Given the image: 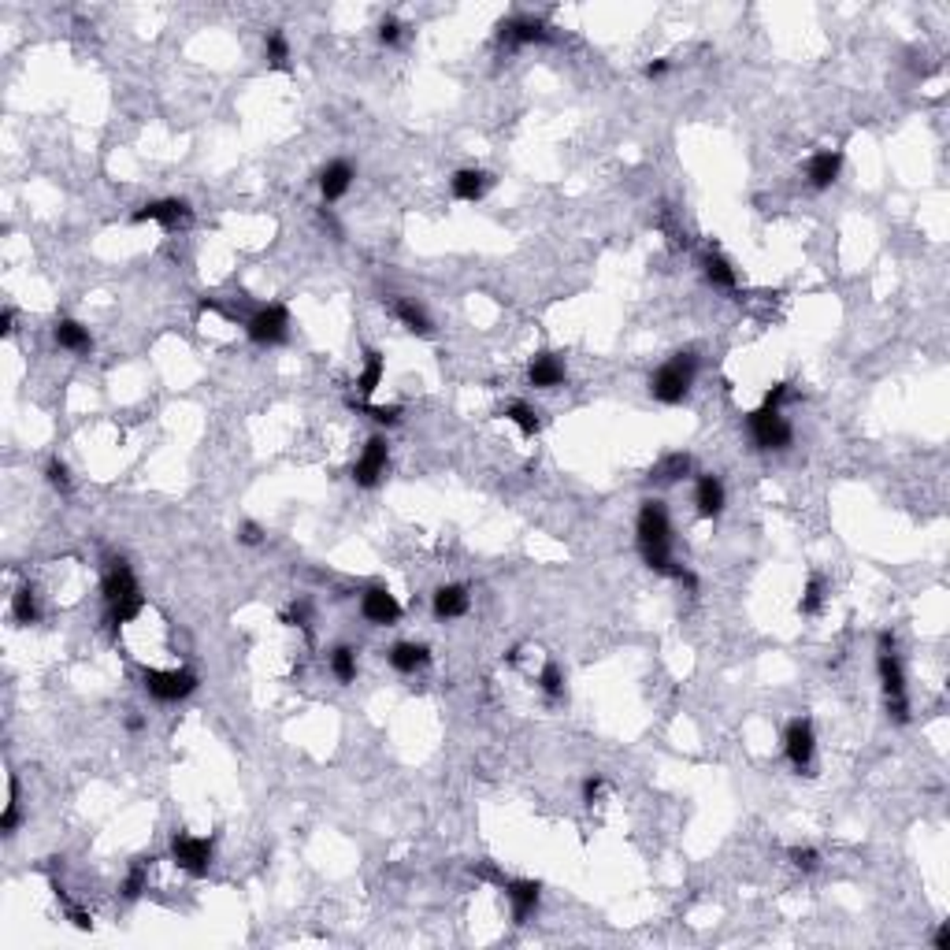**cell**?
I'll return each mask as SVG.
<instances>
[{"label": "cell", "mask_w": 950, "mask_h": 950, "mask_svg": "<svg viewBox=\"0 0 950 950\" xmlns=\"http://www.w3.org/2000/svg\"><path fill=\"white\" fill-rule=\"evenodd\" d=\"M390 308H394L398 323H402L409 334H416V339H431V334H434V323H431V316L423 312V305H416V301H409V298H394V301H390Z\"/></svg>", "instance_id": "cell-23"}, {"label": "cell", "mask_w": 950, "mask_h": 950, "mask_svg": "<svg viewBox=\"0 0 950 950\" xmlns=\"http://www.w3.org/2000/svg\"><path fill=\"white\" fill-rule=\"evenodd\" d=\"M238 542H242V546H260V542H264V527H260L256 520H245V524L238 527Z\"/></svg>", "instance_id": "cell-45"}, {"label": "cell", "mask_w": 950, "mask_h": 950, "mask_svg": "<svg viewBox=\"0 0 950 950\" xmlns=\"http://www.w3.org/2000/svg\"><path fill=\"white\" fill-rule=\"evenodd\" d=\"M45 479H48V486L56 490V494H71V468L60 461V457H52L48 465H45Z\"/></svg>", "instance_id": "cell-37"}, {"label": "cell", "mask_w": 950, "mask_h": 950, "mask_svg": "<svg viewBox=\"0 0 950 950\" xmlns=\"http://www.w3.org/2000/svg\"><path fill=\"white\" fill-rule=\"evenodd\" d=\"M746 431H750V438H754V450H761V454L791 450V442H795L791 420H788L784 412H768V409H754V412L746 416Z\"/></svg>", "instance_id": "cell-5"}, {"label": "cell", "mask_w": 950, "mask_h": 950, "mask_svg": "<svg viewBox=\"0 0 950 950\" xmlns=\"http://www.w3.org/2000/svg\"><path fill=\"white\" fill-rule=\"evenodd\" d=\"M702 275L709 278L716 290H736V287H739V271L732 267V260L720 256V253H713V249L702 256Z\"/></svg>", "instance_id": "cell-25"}, {"label": "cell", "mask_w": 950, "mask_h": 950, "mask_svg": "<svg viewBox=\"0 0 950 950\" xmlns=\"http://www.w3.org/2000/svg\"><path fill=\"white\" fill-rule=\"evenodd\" d=\"M472 609V594L465 583H442L434 594H431V612L438 621H457Z\"/></svg>", "instance_id": "cell-15"}, {"label": "cell", "mask_w": 950, "mask_h": 950, "mask_svg": "<svg viewBox=\"0 0 950 950\" xmlns=\"http://www.w3.org/2000/svg\"><path fill=\"white\" fill-rule=\"evenodd\" d=\"M52 339H56V346L68 350V353H75V357H86V353L93 350V334H89V327L78 323V319H71V316L56 319Z\"/></svg>", "instance_id": "cell-20"}, {"label": "cell", "mask_w": 950, "mask_h": 950, "mask_svg": "<svg viewBox=\"0 0 950 950\" xmlns=\"http://www.w3.org/2000/svg\"><path fill=\"white\" fill-rule=\"evenodd\" d=\"M490 186H494V175H490V172H483V167H461V172L450 179V190H454V197H457V201H465V204H475V201H483Z\"/></svg>", "instance_id": "cell-19"}, {"label": "cell", "mask_w": 950, "mask_h": 950, "mask_svg": "<svg viewBox=\"0 0 950 950\" xmlns=\"http://www.w3.org/2000/svg\"><path fill=\"white\" fill-rule=\"evenodd\" d=\"M360 617L368 624H375V628H390V624L402 621V601L390 594L382 583H375V587H368L360 594Z\"/></svg>", "instance_id": "cell-12"}, {"label": "cell", "mask_w": 950, "mask_h": 950, "mask_svg": "<svg viewBox=\"0 0 950 950\" xmlns=\"http://www.w3.org/2000/svg\"><path fill=\"white\" fill-rule=\"evenodd\" d=\"M308 621H312V605H308L305 598L287 609V624H290V628H308Z\"/></svg>", "instance_id": "cell-41"}, {"label": "cell", "mask_w": 950, "mask_h": 950, "mask_svg": "<svg viewBox=\"0 0 950 950\" xmlns=\"http://www.w3.org/2000/svg\"><path fill=\"white\" fill-rule=\"evenodd\" d=\"M668 68H673L668 60H650V64L642 68V75H646V78H664V75H668Z\"/></svg>", "instance_id": "cell-46"}, {"label": "cell", "mask_w": 950, "mask_h": 950, "mask_svg": "<svg viewBox=\"0 0 950 950\" xmlns=\"http://www.w3.org/2000/svg\"><path fill=\"white\" fill-rule=\"evenodd\" d=\"M791 398V382H776L772 390H765V398H761V409H768V412H779L784 409V402Z\"/></svg>", "instance_id": "cell-40"}, {"label": "cell", "mask_w": 950, "mask_h": 950, "mask_svg": "<svg viewBox=\"0 0 950 950\" xmlns=\"http://www.w3.org/2000/svg\"><path fill=\"white\" fill-rule=\"evenodd\" d=\"M788 858H791V865L799 872H817L820 869V851L817 847H791Z\"/></svg>", "instance_id": "cell-39"}, {"label": "cell", "mask_w": 950, "mask_h": 950, "mask_svg": "<svg viewBox=\"0 0 950 950\" xmlns=\"http://www.w3.org/2000/svg\"><path fill=\"white\" fill-rule=\"evenodd\" d=\"M694 379H698V357L691 350H680L650 375V398L661 405H684L691 398Z\"/></svg>", "instance_id": "cell-2"}, {"label": "cell", "mask_w": 950, "mask_h": 950, "mask_svg": "<svg viewBox=\"0 0 950 950\" xmlns=\"http://www.w3.org/2000/svg\"><path fill=\"white\" fill-rule=\"evenodd\" d=\"M527 379H531V386H538V390H553V386H561V382L569 379V371H565V360L557 357V353H538V357H531V364H527Z\"/></svg>", "instance_id": "cell-22"}, {"label": "cell", "mask_w": 950, "mask_h": 950, "mask_svg": "<svg viewBox=\"0 0 950 950\" xmlns=\"http://www.w3.org/2000/svg\"><path fill=\"white\" fill-rule=\"evenodd\" d=\"M724 506H728V490H724V483L713 472L698 475V483H694V509H698V517L702 520H716L724 513Z\"/></svg>", "instance_id": "cell-16"}, {"label": "cell", "mask_w": 950, "mask_h": 950, "mask_svg": "<svg viewBox=\"0 0 950 950\" xmlns=\"http://www.w3.org/2000/svg\"><path fill=\"white\" fill-rule=\"evenodd\" d=\"M935 950H950V928L946 924L935 932Z\"/></svg>", "instance_id": "cell-49"}, {"label": "cell", "mask_w": 950, "mask_h": 950, "mask_svg": "<svg viewBox=\"0 0 950 950\" xmlns=\"http://www.w3.org/2000/svg\"><path fill=\"white\" fill-rule=\"evenodd\" d=\"M127 732H130V736H138V732H145V716H138V713H130V716H127Z\"/></svg>", "instance_id": "cell-48"}, {"label": "cell", "mask_w": 950, "mask_h": 950, "mask_svg": "<svg viewBox=\"0 0 950 950\" xmlns=\"http://www.w3.org/2000/svg\"><path fill=\"white\" fill-rule=\"evenodd\" d=\"M23 824V806H19V784L16 776H8V802H5V813H0V831L5 835H16Z\"/></svg>", "instance_id": "cell-34"}, {"label": "cell", "mask_w": 950, "mask_h": 950, "mask_svg": "<svg viewBox=\"0 0 950 950\" xmlns=\"http://www.w3.org/2000/svg\"><path fill=\"white\" fill-rule=\"evenodd\" d=\"M212 858H215V843L208 835H190V831H175L172 835V861L190 872V876H208L212 869Z\"/></svg>", "instance_id": "cell-7"}, {"label": "cell", "mask_w": 950, "mask_h": 950, "mask_svg": "<svg viewBox=\"0 0 950 950\" xmlns=\"http://www.w3.org/2000/svg\"><path fill=\"white\" fill-rule=\"evenodd\" d=\"M506 891V899L513 906V921L517 924H527V917L538 910V899H542V883L538 880H506L501 883Z\"/></svg>", "instance_id": "cell-14"}, {"label": "cell", "mask_w": 950, "mask_h": 950, "mask_svg": "<svg viewBox=\"0 0 950 950\" xmlns=\"http://www.w3.org/2000/svg\"><path fill=\"white\" fill-rule=\"evenodd\" d=\"M264 60L275 68V71H290V41L283 30H267L264 37Z\"/></svg>", "instance_id": "cell-32"}, {"label": "cell", "mask_w": 950, "mask_h": 950, "mask_svg": "<svg viewBox=\"0 0 950 950\" xmlns=\"http://www.w3.org/2000/svg\"><path fill=\"white\" fill-rule=\"evenodd\" d=\"M145 612V594H134V598H123L116 605H108V628L120 632L123 624H134L138 617Z\"/></svg>", "instance_id": "cell-30"}, {"label": "cell", "mask_w": 950, "mask_h": 950, "mask_svg": "<svg viewBox=\"0 0 950 950\" xmlns=\"http://www.w3.org/2000/svg\"><path fill=\"white\" fill-rule=\"evenodd\" d=\"M245 334L256 346H283L290 339V312L287 305H260L253 316H245Z\"/></svg>", "instance_id": "cell-6"}, {"label": "cell", "mask_w": 950, "mask_h": 950, "mask_svg": "<svg viewBox=\"0 0 950 950\" xmlns=\"http://www.w3.org/2000/svg\"><path fill=\"white\" fill-rule=\"evenodd\" d=\"M141 687H145L149 698L172 705V702H186L201 687V676L193 673V668H145Z\"/></svg>", "instance_id": "cell-4"}, {"label": "cell", "mask_w": 950, "mask_h": 950, "mask_svg": "<svg viewBox=\"0 0 950 950\" xmlns=\"http://www.w3.org/2000/svg\"><path fill=\"white\" fill-rule=\"evenodd\" d=\"M386 472H390V442L382 434H371L364 442V450H360V457H357L350 475H353V483L360 490H375L386 479Z\"/></svg>", "instance_id": "cell-8"}, {"label": "cell", "mask_w": 950, "mask_h": 950, "mask_svg": "<svg viewBox=\"0 0 950 950\" xmlns=\"http://www.w3.org/2000/svg\"><path fill=\"white\" fill-rule=\"evenodd\" d=\"M538 691L546 694V698H565V668L557 664V661H546L542 664V673H538Z\"/></svg>", "instance_id": "cell-36"}, {"label": "cell", "mask_w": 950, "mask_h": 950, "mask_svg": "<svg viewBox=\"0 0 950 950\" xmlns=\"http://www.w3.org/2000/svg\"><path fill=\"white\" fill-rule=\"evenodd\" d=\"M353 179H357V172H353V163H350V160H330V163L323 167V172H319V193H323V204L342 201V197L350 193Z\"/></svg>", "instance_id": "cell-17"}, {"label": "cell", "mask_w": 950, "mask_h": 950, "mask_svg": "<svg viewBox=\"0 0 950 950\" xmlns=\"http://www.w3.org/2000/svg\"><path fill=\"white\" fill-rule=\"evenodd\" d=\"M824 601H828V579H824L820 572H813V576L806 579V587H802V598H799V612H802V617H820V609H824Z\"/></svg>", "instance_id": "cell-29"}, {"label": "cell", "mask_w": 950, "mask_h": 950, "mask_svg": "<svg viewBox=\"0 0 950 950\" xmlns=\"http://www.w3.org/2000/svg\"><path fill=\"white\" fill-rule=\"evenodd\" d=\"M635 546H639L642 565L657 576H668V569L676 565V557H673V517H668L661 497H646L639 506Z\"/></svg>", "instance_id": "cell-1"}, {"label": "cell", "mask_w": 950, "mask_h": 950, "mask_svg": "<svg viewBox=\"0 0 950 950\" xmlns=\"http://www.w3.org/2000/svg\"><path fill=\"white\" fill-rule=\"evenodd\" d=\"M134 594H141L134 569L123 561V557H116V561H108V569H104V579H100V598H104V605H116V601H123V598H134Z\"/></svg>", "instance_id": "cell-13"}, {"label": "cell", "mask_w": 950, "mask_h": 950, "mask_svg": "<svg viewBox=\"0 0 950 950\" xmlns=\"http://www.w3.org/2000/svg\"><path fill=\"white\" fill-rule=\"evenodd\" d=\"M149 865H152V858H134V861H130V869H127V876H123V883H120L123 903H138L145 891H149Z\"/></svg>", "instance_id": "cell-27"}, {"label": "cell", "mask_w": 950, "mask_h": 950, "mask_svg": "<svg viewBox=\"0 0 950 950\" xmlns=\"http://www.w3.org/2000/svg\"><path fill=\"white\" fill-rule=\"evenodd\" d=\"M840 172H843V152L840 149H820L806 163V179H809L813 190H828L835 179H840Z\"/></svg>", "instance_id": "cell-18"}, {"label": "cell", "mask_w": 950, "mask_h": 950, "mask_svg": "<svg viewBox=\"0 0 950 950\" xmlns=\"http://www.w3.org/2000/svg\"><path fill=\"white\" fill-rule=\"evenodd\" d=\"M16 330V308H5L0 312V334H12Z\"/></svg>", "instance_id": "cell-47"}, {"label": "cell", "mask_w": 950, "mask_h": 950, "mask_svg": "<svg viewBox=\"0 0 950 950\" xmlns=\"http://www.w3.org/2000/svg\"><path fill=\"white\" fill-rule=\"evenodd\" d=\"M327 664H330V676L339 680V684H353L357 680V650L353 646H334L330 650V657H327Z\"/></svg>", "instance_id": "cell-31"}, {"label": "cell", "mask_w": 950, "mask_h": 950, "mask_svg": "<svg viewBox=\"0 0 950 950\" xmlns=\"http://www.w3.org/2000/svg\"><path fill=\"white\" fill-rule=\"evenodd\" d=\"M12 621L19 628H30L41 621V601H37V590L30 583H23L16 594H12Z\"/></svg>", "instance_id": "cell-26"}, {"label": "cell", "mask_w": 950, "mask_h": 950, "mask_svg": "<svg viewBox=\"0 0 950 950\" xmlns=\"http://www.w3.org/2000/svg\"><path fill=\"white\" fill-rule=\"evenodd\" d=\"M386 661H390V668H394V673L416 676V673H423V668L431 664V650H427L423 642H398V646H390Z\"/></svg>", "instance_id": "cell-21"}, {"label": "cell", "mask_w": 950, "mask_h": 950, "mask_svg": "<svg viewBox=\"0 0 950 950\" xmlns=\"http://www.w3.org/2000/svg\"><path fill=\"white\" fill-rule=\"evenodd\" d=\"M506 420H513L527 438H535L538 431H542V416H538V409H531L527 402H509L506 405V412H501Z\"/></svg>", "instance_id": "cell-33"}, {"label": "cell", "mask_w": 950, "mask_h": 950, "mask_svg": "<svg viewBox=\"0 0 950 950\" xmlns=\"http://www.w3.org/2000/svg\"><path fill=\"white\" fill-rule=\"evenodd\" d=\"M601 788H605V779L598 776V772H590V776H583V788H579V795H583V802L587 806H594L598 802V795H601Z\"/></svg>", "instance_id": "cell-43"}, {"label": "cell", "mask_w": 950, "mask_h": 950, "mask_svg": "<svg viewBox=\"0 0 950 950\" xmlns=\"http://www.w3.org/2000/svg\"><path fill=\"white\" fill-rule=\"evenodd\" d=\"M134 223H160L163 231H179L193 223V208L183 197H160V201H145L130 212Z\"/></svg>", "instance_id": "cell-10"}, {"label": "cell", "mask_w": 950, "mask_h": 950, "mask_svg": "<svg viewBox=\"0 0 950 950\" xmlns=\"http://www.w3.org/2000/svg\"><path fill=\"white\" fill-rule=\"evenodd\" d=\"M472 876H479V880H486V883H497V887L506 883V876H501V869H497L494 861H475V865H472Z\"/></svg>", "instance_id": "cell-44"}, {"label": "cell", "mask_w": 950, "mask_h": 950, "mask_svg": "<svg viewBox=\"0 0 950 950\" xmlns=\"http://www.w3.org/2000/svg\"><path fill=\"white\" fill-rule=\"evenodd\" d=\"M350 409L364 412V416L375 420L379 427H398V423H402V405H371V402H353V398H350Z\"/></svg>", "instance_id": "cell-35"}, {"label": "cell", "mask_w": 950, "mask_h": 950, "mask_svg": "<svg viewBox=\"0 0 950 950\" xmlns=\"http://www.w3.org/2000/svg\"><path fill=\"white\" fill-rule=\"evenodd\" d=\"M497 41L509 45V48H517V45H546V41H553V26L546 19H538V16H509V19L497 23Z\"/></svg>", "instance_id": "cell-11"}, {"label": "cell", "mask_w": 950, "mask_h": 950, "mask_svg": "<svg viewBox=\"0 0 950 950\" xmlns=\"http://www.w3.org/2000/svg\"><path fill=\"white\" fill-rule=\"evenodd\" d=\"M876 676H880V687H883L887 716L895 724H910V687H906L903 657L895 650H880L876 653Z\"/></svg>", "instance_id": "cell-3"}, {"label": "cell", "mask_w": 950, "mask_h": 950, "mask_svg": "<svg viewBox=\"0 0 950 950\" xmlns=\"http://www.w3.org/2000/svg\"><path fill=\"white\" fill-rule=\"evenodd\" d=\"M784 754L791 761V768L799 776H809L813 772V757H817V732H813V720L809 716H795L784 732Z\"/></svg>", "instance_id": "cell-9"}, {"label": "cell", "mask_w": 950, "mask_h": 950, "mask_svg": "<svg viewBox=\"0 0 950 950\" xmlns=\"http://www.w3.org/2000/svg\"><path fill=\"white\" fill-rule=\"evenodd\" d=\"M382 375H386V360H382V353H379V350H368V353H364V368H360V375H357L360 402H368V398L375 394L379 382H382Z\"/></svg>", "instance_id": "cell-28"}, {"label": "cell", "mask_w": 950, "mask_h": 950, "mask_svg": "<svg viewBox=\"0 0 950 950\" xmlns=\"http://www.w3.org/2000/svg\"><path fill=\"white\" fill-rule=\"evenodd\" d=\"M64 917L78 928V932H89L93 928V917H89V910H82V906H75V903H64Z\"/></svg>", "instance_id": "cell-42"}, {"label": "cell", "mask_w": 950, "mask_h": 950, "mask_svg": "<svg viewBox=\"0 0 950 950\" xmlns=\"http://www.w3.org/2000/svg\"><path fill=\"white\" fill-rule=\"evenodd\" d=\"M691 472H694V457L680 450V454H668V457H661V461L653 465L650 483H657V486H673V483L687 479Z\"/></svg>", "instance_id": "cell-24"}, {"label": "cell", "mask_w": 950, "mask_h": 950, "mask_svg": "<svg viewBox=\"0 0 950 950\" xmlns=\"http://www.w3.org/2000/svg\"><path fill=\"white\" fill-rule=\"evenodd\" d=\"M402 34H405V26H402V19H398V16H382V19H379V26H375V37H379V45H386V48H394V45L402 41Z\"/></svg>", "instance_id": "cell-38"}]
</instances>
